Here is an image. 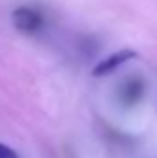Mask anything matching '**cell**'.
<instances>
[{"label":"cell","instance_id":"6da1fadb","mask_svg":"<svg viewBox=\"0 0 157 158\" xmlns=\"http://www.w3.org/2000/svg\"><path fill=\"white\" fill-rule=\"evenodd\" d=\"M11 20H13V26L24 33H35L44 24L41 11H37L35 7H26V6L15 9L11 15Z\"/></svg>","mask_w":157,"mask_h":158},{"label":"cell","instance_id":"277c9868","mask_svg":"<svg viewBox=\"0 0 157 158\" xmlns=\"http://www.w3.org/2000/svg\"><path fill=\"white\" fill-rule=\"evenodd\" d=\"M0 158H17V153H15L11 147L0 143Z\"/></svg>","mask_w":157,"mask_h":158},{"label":"cell","instance_id":"7a4b0ae2","mask_svg":"<svg viewBox=\"0 0 157 158\" xmlns=\"http://www.w3.org/2000/svg\"><path fill=\"white\" fill-rule=\"evenodd\" d=\"M144 90H146V85L141 77H137V76L126 77L118 86V101L124 107H135L142 99Z\"/></svg>","mask_w":157,"mask_h":158},{"label":"cell","instance_id":"3957f363","mask_svg":"<svg viewBox=\"0 0 157 158\" xmlns=\"http://www.w3.org/2000/svg\"><path fill=\"white\" fill-rule=\"evenodd\" d=\"M135 57H137V52H135V50H129V48L118 50L115 53H111L107 59L100 61V63L92 68V76H94V77L109 76L111 72H115L117 68H120L122 64H126L128 61H131V59H135Z\"/></svg>","mask_w":157,"mask_h":158}]
</instances>
